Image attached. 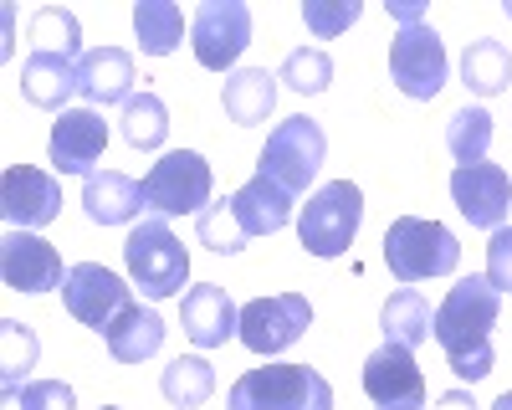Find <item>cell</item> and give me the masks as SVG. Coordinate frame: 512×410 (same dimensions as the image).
I'll return each mask as SVG.
<instances>
[{"label": "cell", "mask_w": 512, "mask_h": 410, "mask_svg": "<svg viewBox=\"0 0 512 410\" xmlns=\"http://www.w3.org/2000/svg\"><path fill=\"white\" fill-rule=\"evenodd\" d=\"M497 313H502V293L487 282V277H461L446 303L436 308V344L451 364V375L461 380H482L492 375V328H497Z\"/></svg>", "instance_id": "cell-1"}, {"label": "cell", "mask_w": 512, "mask_h": 410, "mask_svg": "<svg viewBox=\"0 0 512 410\" xmlns=\"http://www.w3.org/2000/svg\"><path fill=\"white\" fill-rule=\"evenodd\" d=\"M123 267H128V277H134V287L144 298H175L190 282V252H185V241L169 231L164 216H149L128 231Z\"/></svg>", "instance_id": "cell-2"}, {"label": "cell", "mask_w": 512, "mask_h": 410, "mask_svg": "<svg viewBox=\"0 0 512 410\" xmlns=\"http://www.w3.org/2000/svg\"><path fill=\"white\" fill-rule=\"evenodd\" d=\"M231 410H333V385L308 364L246 369L231 385Z\"/></svg>", "instance_id": "cell-3"}, {"label": "cell", "mask_w": 512, "mask_h": 410, "mask_svg": "<svg viewBox=\"0 0 512 410\" xmlns=\"http://www.w3.org/2000/svg\"><path fill=\"white\" fill-rule=\"evenodd\" d=\"M323 154H328V139L318 129V118L292 113V118H282L277 129L267 134V149H262V159H256V175L282 185L297 200L308 190V180L323 170Z\"/></svg>", "instance_id": "cell-4"}, {"label": "cell", "mask_w": 512, "mask_h": 410, "mask_svg": "<svg viewBox=\"0 0 512 410\" xmlns=\"http://www.w3.org/2000/svg\"><path fill=\"white\" fill-rule=\"evenodd\" d=\"M384 262L400 282H425V277H446L461 262V241L441 226V221H420V216H400L384 231Z\"/></svg>", "instance_id": "cell-5"}, {"label": "cell", "mask_w": 512, "mask_h": 410, "mask_svg": "<svg viewBox=\"0 0 512 410\" xmlns=\"http://www.w3.org/2000/svg\"><path fill=\"white\" fill-rule=\"evenodd\" d=\"M359 221H364V195L359 185L349 180H328L323 190L308 195L303 216H297V236L313 257H344L349 241L359 236Z\"/></svg>", "instance_id": "cell-6"}, {"label": "cell", "mask_w": 512, "mask_h": 410, "mask_svg": "<svg viewBox=\"0 0 512 410\" xmlns=\"http://www.w3.org/2000/svg\"><path fill=\"white\" fill-rule=\"evenodd\" d=\"M210 164L195 149H169L154 170L144 175V211L154 216H185V211H205L210 205Z\"/></svg>", "instance_id": "cell-7"}, {"label": "cell", "mask_w": 512, "mask_h": 410, "mask_svg": "<svg viewBox=\"0 0 512 410\" xmlns=\"http://www.w3.org/2000/svg\"><path fill=\"white\" fill-rule=\"evenodd\" d=\"M390 77L405 98L431 103L446 88V47H441V31L431 21L420 26H400L390 41Z\"/></svg>", "instance_id": "cell-8"}, {"label": "cell", "mask_w": 512, "mask_h": 410, "mask_svg": "<svg viewBox=\"0 0 512 410\" xmlns=\"http://www.w3.org/2000/svg\"><path fill=\"white\" fill-rule=\"evenodd\" d=\"M190 47L195 62L210 72L236 67V57L251 47V6L246 0H205L190 21Z\"/></svg>", "instance_id": "cell-9"}, {"label": "cell", "mask_w": 512, "mask_h": 410, "mask_svg": "<svg viewBox=\"0 0 512 410\" xmlns=\"http://www.w3.org/2000/svg\"><path fill=\"white\" fill-rule=\"evenodd\" d=\"M313 323V303L303 293H277V298H251L241 308V344L251 354H282L292 349L297 339L308 334Z\"/></svg>", "instance_id": "cell-10"}, {"label": "cell", "mask_w": 512, "mask_h": 410, "mask_svg": "<svg viewBox=\"0 0 512 410\" xmlns=\"http://www.w3.org/2000/svg\"><path fill=\"white\" fill-rule=\"evenodd\" d=\"M62 303H67V313L77 318V323H88V328H103L134 303L128 298V287H123V277L118 272H108L103 262H77V267H67V282H62Z\"/></svg>", "instance_id": "cell-11"}, {"label": "cell", "mask_w": 512, "mask_h": 410, "mask_svg": "<svg viewBox=\"0 0 512 410\" xmlns=\"http://www.w3.org/2000/svg\"><path fill=\"white\" fill-rule=\"evenodd\" d=\"M57 211H62V185L47 170L11 164L0 175V216L11 221V231H41L57 221Z\"/></svg>", "instance_id": "cell-12"}, {"label": "cell", "mask_w": 512, "mask_h": 410, "mask_svg": "<svg viewBox=\"0 0 512 410\" xmlns=\"http://www.w3.org/2000/svg\"><path fill=\"white\" fill-rule=\"evenodd\" d=\"M451 200H456V211L472 221V226H487L497 231L512 211V180L502 164H456V175H451Z\"/></svg>", "instance_id": "cell-13"}, {"label": "cell", "mask_w": 512, "mask_h": 410, "mask_svg": "<svg viewBox=\"0 0 512 410\" xmlns=\"http://www.w3.org/2000/svg\"><path fill=\"white\" fill-rule=\"evenodd\" d=\"M364 395L379 410H425V380L415 369V354L400 344H384L364 359Z\"/></svg>", "instance_id": "cell-14"}, {"label": "cell", "mask_w": 512, "mask_h": 410, "mask_svg": "<svg viewBox=\"0 0 512 410\" xmlns=\"http://www.w3.org/2000/svg\"><path fill=\"white\" fill-rule=\"evenodd\" d=\"M0 277H6L11 293H52L67 282L57 246L41 241L36 231H11L0 241Z\"/></svg>", "instance_id": "cell-15"}, {"label": "cell", "mask_w": 512, "mask_h": 410, "mask_svg": "<svg viewBox=\"0 0 512 410\" xmlns=\"http://www.w3.org/2000/svg\"><path fill=\"white\" fill-rule=\"evenodd\" d=\"M108 123L98 108H67L52 123V164L57 175H93V164L103 159Z\"/></svg>", "instance_id": "cell-16"}, {"label": "cell", "mask_w": 512, "mask_h": 410, "mask_svg": "<svg viewBox=\"0 0 512 410\" xmlns=\"http://www.w3.org/2000/svg\"><path fill=\"white\" fill-rule=\"evenodd\" d=\"M180 323H185V339L200 349H221L241 334V308L231 303V293L221 282H200L180 298Z\"/></svg>", "instance_id": "cell-17"}, {"label": "cell", "mask_w": 512, "mask_h": 410, "mask_svg": "<svg viewBox=\"0 0 512 410\" xmlns=\"http://www.w3.org/2000/svg\"><path fill=\"white\" fill-rule=\"evenodd\" d=\"M134 57H128L123 47H98V52H82L77 62V93L108 108V103H128L134 98Z\"/></svg>", "instance_id": "cell-18"}, {"label": "cell", "mask_w": 512, "mask_h": 410, "mask_svg": "<svg viewBox=\"0 0 512 410\" xmlns=\"http://www.w3.org/2000/svg\"><path fill=\"white\" fill-rule=\"evenodd\" d=\"M103 339H108V354H113L118 364H144V359H154L159 344H164V318H159L154 308H144V303H128V308L103 328Z\"/></svg>", "instance_id": "cell-19"}, {"label": "cell", "mask_w": 512, "mask_h": 410, "mask_svg": "<svg viewBox=\"0 0 512 410\" xmlns=\"http://www.w3.org/2000/svg\"><path fill=\"white\" fill-rule=\"evenodd\" d=\"M21 93L31 108H52L67 113V98L77 93V62L57 52H31L21 67Z\"/></svg>", "instance_id": "cell-20"}, {"label": "cell", "mask_w": 512, "mask_h": 410, "mask_svg": "<svg viewBox=\"0 0 512 410\" xmlns=\"http://www.w3.org/2000/svg\"><path fill=\"white\" fill-rule=\"evenodd\" d=\"M82 211H88V221H98V226H123V221H134L144 211V185L118 175V170L88 175V185H82Z\"/></svg>", "instance_id": "cell-21"}, {"label": "cell", "mask_w": 512, "mask_h": 410, "mask_svg": "<svg viewBox=\"0 0 512 410\" xmlns=\"http://www.w3.org/2000/svg\"><path fill=\"white\" fill-rule=\"evenodd\" d=\"M231 211H236V221H241V231L246 236H272V231H282L287 221H292V195L282 190V185H272V180H246L236 195H231Z\"/></svg>", "instance_id": "cell-22"}, {"label": "cell", "mask_w": 512, "mask_h": 410, "mask_svg": "<svg viewBox=\"0 0 512 410\" xmlns=\"http://www.w3.org/2000/svg\"><path fill=\"white\" fill-rule=\"evenodd\" d=\"M221 103H226V118L251 129V123H267V113L277 108V77L267 67H241L226 77L221 88Z\"/></svg>", "instance_id": "cell-23"}, {"label": "cell", "mask_w": 512, "mask_h": 410, "mask_svg": "<svg viewBox=\"0 0 512 410\" xmlns=\"http://www.w3.org/2000/svg\"><path fill=\"white\" fill-rule=\"evenodd\" d=\"M379 328H384V344H400V349L415 354L425 339H431L436 313H431V303H425L415 287H400V293H390V303H384Z\"/></svg>", "instance_id": "cell-24"}, {"label": "cell", "mask_w": 512, "mask_h": 410, "mask_svg": "<svg viewBox=\"0 0 512 410\" xmlns=\"http://www.w3.org/2000/svg\"><path fill=\"white\" fill-rule=\"evenodd\" d=\"M461 82L472 88L477 98H497L512 88V52L502 47L497 36H477L461 57Z\"/></svg>", "instance_id": "cell-25"}, {"label": "cell", "mask_w": 512, "mask_h": 410, "mask_svg": "<svg viewBox=\"0 0 512 410\" xmlns=\"http://www.w3.org/2000/svg\"><path fill=\"white\" fill-rule=\"evenodd\" d=\"M134 31H139V47L149 57H169L185 41V11L175 6V0H139Z\"/></svg>", "instance_id": "cell-26"}, {"label": "cell", "mask_w": 512, "mask_h": 410, "mask_svg": "<svg viewBox=\"0 0 512 410\" xmlns=\"http://www.w3.org/2000/svg\"><path fill=\"white\" fill-rule=\"evenodd\" d=\"M159 390L175 410H200L210 400V390H216V369H210L200 354H180V359H169Z\"/></svg>", "instance_id": "cell-27"}, {"label": "cell", "mask_w": 512, "mask_h": 410, "mask_svg": "<svg viewBox=\"0 0 512 410\" xmlns=\"http://www.w3.org/2000/svg\"><path fill=\"white\" fill-rule=\"evenodd\" d=\"M123 144L128 149H159L164 139H169V108H164V98L159 93H134L123 103Z\"/></svg>", "instance_id": "cell-28"}, {"label": "cell", "mask_w": 512, "mask_h": 410, "mask_svg": "<svg viewBox=\"0 0 512 410\" xmlns=\"http://www.w3.org/2000/svg\"><path fill=\"white\" fill-rule=\"evenodd\" d=\"M492 144V113L487 108H456L446 123V149L456 164H482Z\"/></svg>", "instance_id": "cell-29"}, {"label": "cell", "mask_w": 512, "mask_h": 410, "mask_svg": "<svg viewBox=\"0 0 512 410\" xmlns=\"http://www.w3.org/2000/svg\"><path fill=\"white\" fill-rule=\"evenodd\" d=\"M31 52H57V57H77V47H82V26H77V16L72 11H62V6H41L36 16H31Z\"/></svg>", "instance_id": "cell-30"}, {"label": "cell", "mask_w": 512, "mask_h": 410, "mask_svg": "<svg viewBox=\"0 0 512 410\" xmlns=\"http://www.w3.org/2000/svg\"><path fill=\"white\" fill-rule=\"evenodd\" d=\"M195 236H200V246H210V252H221V257H236L246 246V231L231 211V200H210L195 216Z\"/></svg>", "instance_id": "cell-31"}, {"label": "cell", "mask_w": 512, "mask_h": 410, "mask_svg": "<svg viewBox=\"0 0 512 410\" xmlns=\"http://www.w3.org/2000/svg\"><path fill=\"white\" fill-rule=\"evenodd\" d=\"M277 82H287L292 93H323L333 82V57L318 52V47H297V52H287Z\"/></svg>", "instance_id": "cell-32"}, {"label": "cell", "mask_w": 512, "mask_h": 410, "mask_svg": "<svg viewBox=\"0 0 512 410\" xmlns=\"http://www.w3.org/2000/svg\"><path fill=\"white\" fill-rule=\"evenodd\" d=\"M359 0H308L303 6V21H308V31L318 36V41H333L338 31H349L354 21H359Z\"/></svg>", "instance_id": "cell-33"}, {"label": "cell", "mask_w": 512, "mask_h": 410, "mask_svg": "<svg viewBox=\"0 0 512 410\" xmlns=\"http://www.w3.org/2000/svg\"><path fill=\"white\" fill-rule=\"evenodd\" d=\"M72 405H77V395L62 380H31V385L6 390V410H72Z\"/></svg>", "instance_id": "cell-34"}, {"label": "cell", "mask_w": 512, "mask_h": 410, "mask_svg": "<svg viewBox=\"0 0 512 410\" xmlns=\"http://www.w3.org/2000/svg\"><path fill=\"white\" fill-rule=\"evenodd\" d=\"M0 339H6V359H0V369H6V390H16V380H26V369L36 364V339L31 328L6 318L0 323Z\"/></svg>", "instance_id": "cell-35"}, {"label": "cell", "mask_w": 512, "mask_h": 410, "mask_svg": "<svg viewBox=\"0 0 512 410\" xmlns=\"http://www.w3.org/2000/svg\"><path fill=\"white\" fill-rule=\"evenodd\" d=\"M487 282L507 298L512 293V226H497L487 241Z\"/></svg>", "instance_id": "cell-36"}, {"label": "cell", "mask_w": 512, "mask_h": 410, "mask_svg": "<svg viewBox=\"0 0 512 410\" xmlns=\"http://www.w3.org/2000/svg\"><path fill=\"white\" fill-rule=\"evenodd\" d=\"M390 16H395L400 26H420V21H425V6H415V0H390Z\"/></svg>", "instance_id": "cell-37"}, {"label": "cell", "mask_w": 512, "mask_h": 410, "mask_svg": "<svg viewBox=\"0 0 512 410\" xmlns=\"http://www.w3.org/2000/svg\"><path fill=\"white\" fill-rule=\"evenodd\" d=\"M436 410H477V400L466 395V390H446V395L436 400Z\"/></svg>", "instance_id": "cell-38"}, {"label": "cell", "mask_w": 512, "mask_h": 410, "mask_svg": "<svg viewBox=\"0 0 512 410\" xmlns=\"http://www.w3.org/2000/svg\"><path fill=\"white\" fill-rule=\"evenodd\" d=\"M492 410H512V390H507V395H497V400H492Z\"/></svg>", "instance_id": "cell-39"}, {"label": "cell", "mask_w": 512, "mask_h": 410, "mask_svg": "<svg viewBox=\"0 0 512 410\" xmlns=\"http://www.w3.org/2000/svg\"><path fill=\"white\" fill-rule=\"evenodd\" d=\"M98 410H118V405H98Z\"/></svg>", "instance_id": "cell-40"}, {"label": "cell", "mask_w": 512, "mask_h": 410, "mask_svg": "<svg viewBox=\"0 0 512 410\" xmlns=\"http://www.w3.org/2000/svg\"><path fill=\"white\" fill-rule=\"evenodd\" d=\"M507 16H512V0H507Z\"/></svg>", "instance_id": "cell-41"}]
</instances>
